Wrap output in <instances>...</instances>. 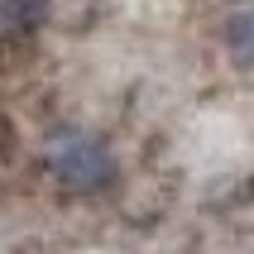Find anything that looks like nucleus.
I'll list each match as a JSON object with an SVG mask.
<instances>
[{
	"label": "nucleus",
	"mask_w": 254,
	"mask_h": 254,
	"mask_svg": "<svg viewBox=\"0 0 254 254\" xmlns=\"http://www.w3.org/2000/svg\"><path fill=\"white\" fill-rule=\"evenodd\" d=\"M48 168L72 197H101L120 178V158L101 134L91 129H53L48 134Z\"/></svg>",
	"instance_id": "nucleus-1"
},
{
	"label": "nucleus",
	"mask_w": 254,
	"mask_h": 254,
	"mask_svg": "<svg viewBox=\"0 0 254 254\" xmlns=\"http://www.w3.org/2000/svg\"><path fill=\"white\" fill-rule=\"evenodd\" d=\"M221 39H226V53L235 58L240 67H254V5H240V10L226 14Z\"/></svg>",
	"instance_id": "nucleus-2"
}]
</instances>
